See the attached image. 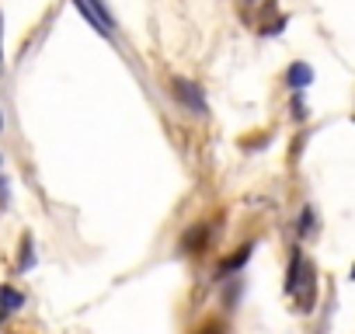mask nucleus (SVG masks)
I'll use <instances>...</instances> for the list:
<instances>
[{"mask_svg":"<svg viewBox=\"0 0 355 334\" xmlns=\"http://www.w3.org/2000/svg\"><path fill=\"white\" fill-rule=\"evenodd\" d=\"M286 80H289V87L303 91V87L313 80V70H310L306 63H293V67H289V73H286Z\"/></svg>","mask_w":355,"mask_h":334,"instance_id":"7ed1b4c3","label":"nucleus"},{"mask_svg":"<svg viewBox=\"0 0 355 334\" xmlns=\"http://www.w3.org/2000/svg\"><path fill=\"white\" fill-rule=\"evenodd\" d=\"M171 91H174V98L178 101H182L189 112H196V115H206L209 112V105H206V98H202V91L192 84V80H182V77H178L174 84H171Z\"/></svg>","mask_w":355,"mask_h":334,"instance_id":"f257e3e1","label":"nucleus"},{"mask_svg":"<svg viewBox=\"0 0 355 334\" xmlns=\"http://www.w3.org/2000/svg\"><path fill=\"white\" fill-rule=\"evenodd\" d=\"M91 8H94V11H98V18L108 25V32H115V18H112V11L105 8V0H91Z\"/></svg>","mask_w":355,"mask_h":334,"instance_id":"39448f33","label":"nucleus"},{"mask_svg":"<svg viewBox=\"0 0 355 334\" xmlns=\"http://www.w3.org/2000/svg\"><path fill=\"white\" fill-rule=\"evenodd\" d=\"M0 299H4L8 303V310H18L25 299H21V292L18 289H11V285H4V289H0Z\"/></svg>","mask_w":355,"mask_h":334,"instance_id":"20e7f679","label":"nucleus"},{"mask_svg":"<svg viewBox=\"0 0 355 334\" xmlns=\"http://www.w3.org/2000/svg\"><path fill=\"white\" fill-rule=\"evenodd\" d=\"M310 230H313V213L303 209V216H300V234H310Z\"/></svg>","mask_w":355,"mask_h":334,"instance_id":"0eeeda50","label":"nucleus"},{"mask_svg":"<svg viewBox=\"0 0 355 334\" xmlns=\"http://www.w3.org/2000/svg\"><path fill=\"white\" fill-rule=\"evenodd\" d=\"M0 129H4V118H0Z\"/></svg>","mask_w":355,"mask_h":334,"instance_id":"9d476101","label":"nucleus"},{"mask_svg":"<svg viewBox=\"0 0 355 334\" xmlns=\"http://www.w3.org/2000/svg\"><path fill=\"white\" fill-rule=\"evenodd\" d=\"M73 8H77V11L84 15V21H87V25H91V28H94L98 35H105V39L112 35V32H108V25H105V21L98 18V11L91 8V0H73Z\"/></svg>","mask_w":355,"mask_h":334,"instance_id":"f03ea898","label":"nucleus"},{"mask_svg":"<svg viewBox=\"0 0 355 334\" xmlns=\"http://www.w3.org/2000/svg\"><path fill=\"white\" fill-rule=\"evenodd\" d=\"M248 258H251V247H241V254H234V258H230V261H227L223 268H227V272H234V268H241V265H244Z\"/></svg>","mask_w":355,"mask_h":334,"instance_id":"423d86ee","label":"nucleus"},{"mask_svg":"<svg viewBox=\"0 0 355 334\" xmlns=\"http://www.w3.org/2000/svg\"><path fill=\"white\" fill-rule=\"evenodd\" d=\"M0 28H4V18H0ZM0 67H4V49H0Z\"/></svg>","mask_w":355,"mask_h":334,"instance_id":"1a4fd4ad","label":"nucleus"},{"mask_svg":"<svg viewBox=\"0 0 355 334\" xmlns=\"http://www.w3.org/2000/svg\"><path fill=\"white\" fill-rule=\"evenodd\" d=\"M202 334H223V331H220V327H216V324H209V327H206V331H202Z\"/></svg>","mask_w":355,"mask_h":334,"instance_id":"6e6552de","label":"nucleus"}]
</instances>
